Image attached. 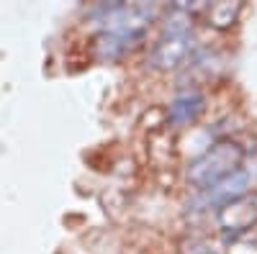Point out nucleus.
Masks as SVG:
<instances>
[{
  "mask_svg": "<svg viewBox=\"0 0 257 254\" xmlns=\"http://www.w3.org/2000/svg\"><path fill=\"white\" fill-rule=\"evenodd\" d=\"M155 16H157V6H147V3H137V6L116 3L105 8V18H103L105 26L95 39L98 57L108 62L118 59L128 47H134V41L144 36Z\"/></svg>",
  "mask_w": 257,
  "mask_h": 254,
  "instance_id": "f257e3e1",
  "label": "nucleus"
},
{
  "mask_svg": "<svg viewBox=\"0 0 257 254\" xmlns=\"http://www.w3.org/2000/svg\"><path fill=\"white\" fill-rule=\"evenodd\" d=\"M242 3H216L208 8V24L213 29H229L239 18Z\"/></svg>",
  "mask_w": 257,
  "mask_h": 254,
  "instance_id": "423d86ee",
  "label": "nucleus"
},
{
  "mask_svg": "<svg viewBox=\"0 0 257 254\" xmlns=\"http://www.w3.org/2000/svg\"><path fill=\"white\" fill-rule=\"evenodd\" d=\"M201 254H213V251H201Z\"/></svg>",
  "mask_w": 257,
  "mask_h": 254,
  "instance_id": "0eeeda50",
  "label": "nucleus"
},
{
  "mask_svg": "<svg viewBox=\"0 0 257 254\" xmlns=\"http://www.w3.org/2000/svg\"><path fill=\"white\" fill-rule=\"evenodd\" d=\"M193 16L185 6H175V11L170 13L167 24H165V31L162 36L157 39V44L149 54V65L160 72H167V70H178L183 62L188 59L190 54V47H193Z\"/></svg>",
  "mask_w": 257,
  "mask_h": 254,
  "instance_id": "7ed1b4c3",
  "label": "nucleus"
},
{
  "mask_svg": "<svg viewBox=\"0 0 257 254\" xmlns=\"http://www.w3.org/2000/svg\"><path fill=\"white\" fill-rule=\"evenodd\" d=\"M242 164H244V146H239L231 139H221L188 164V182L198 190H211L213 185H219L231 175H237L239 169H244Z\"/></svg>",
  "mask_w": 257,
  "mask_h": 254,
  "instance_id": "f03ea898",
  "label": "nucleus"
},
{
  "mask_svg": "<svg viewBox=\"0 0 257 254\" xmlns=\"http://www.w3.org/2000/svg\"><path fill=\"white\" fill-rule=\"evenodd\" d=\"M216 221L224 234H231V236H242L247 231H252L257 226V195L242 193L237 198L221 203Z\"/></svg>",
  "mask_w": 257,
  "mask_h": 254,
  "instance_id": "20e7f679",
  "label": "nucleus"
},
{
  "mask_svg": "<svg viewBox=\"0 0 257 254\" xmlns=\"http://www.w3.org/2000/svg\"><path fill=\"white\" fill-rule=\"evenodd\" d=\"M203 108H206L203 95L188 93V95H180V98H175L173 103H170L167 118H170V123H175V126H190V123L198 121V116L203 113Z\"/></svg>",
  "mask_w": 257,
  "mask_h": 254,
  "instance_id": "39448f33",
  "label": "nucleus"
}]
</instances>
